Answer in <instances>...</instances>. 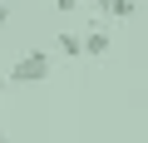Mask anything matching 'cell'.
<instances>
[{"mask_svg":"<svg viewBox=\"0 0 148 143\" xmlns=\"http://www.w3.org/2000/svg\"><path fill=\"white\" fill-rule=\"evenodd\" d=\"M49 69H54L49 49H25V54L10 64V84H45V79H49Z\"/></svg>","mask_w":148,"mask_h":143,"instance_id":"1","label":"cell"},{"mask_svg":"<svg viewBox=\"0 0 148 143\" xmlns=\"http://www.w3.org/2000/svg\"><path fill=\"white\" fill-rule=\"evenodd\" d=\"M84 54H94V59L109 54V35H104V30H89V35H84Z\"/></svg>","mask_w":148,"mask_h":143,"instance_id":"2","label":"cell"},{"mask_svg":"<svg viewBox=\"0 0 148 143\" xmlns=\"http://www.w3.org/2000/svg\"><path fill=\"white\" fill-rule=\"evenodd\" d=\"M59 54H84V35H59Z\"/></svg>","mask_w":148,"mask_h":143,"instance_id":"3","label":"cell"},{"mask_svg":"<svg viewBox=\"0 0 148 143\" xmlns=\"http://www.w3.org/2000/svg\"><path fill=\"white\" fill-rule=\"evenodd\" d=\"M109 15H114V20H128V15H138V0H114V5H109Z\"/></svg>","mask_w":148,"mask_h":143,"instance_id":"4","label":"cell"},{"mask_svg":"<svg viewBox=\"0 0 148 143\" xmlns=\"http://www.w3.org/2000/svg\"><path fill=\"white\" fill-rule=\"evenodd\" d=\"M54 5H59V15H74V10L84 5V0H54Z\"/></svg>","mask_w":148,"mask_h":143,"instance_id":"5","label":"cell"},{"mask_svg":"<svg viewBox=\"0 0 148 143\" xmlns=\"http://www.w3.org/2000/svg\"><path fill=\"white\" fill-rule=\"evenodd\" d=\"M5 20H10V5H5V0H0V30H5Z\"/></svg>","mask_w":148,"mask_h":143,"instance_id":"6","label":"cell"},{"mask_svg":"<svg viewBox=\"0 0 148 143\" xmlns=\"http://www.w3.org/2000/svg\"><path fill=\"white\" fill-rule=\"evenodd\" d=\"M94 5H99V15H109V5H114V0H94Z\"/></svg>","mask_w":148,"mask_h":143,"instance_id":"7","label":"cell"},{"mask_svg":"<svg viewBox=\"0 0 148 143\" xmlns=\"http://www.w3.org/2000/svg\"><path fill=\"white\" fill-rule=\"evenodd\" d=\"M0 143H10V133H0Z\"/></svg>","mask_w":148,"mask_h":143,"instance_id":"8","label":"cell"},{"mask_svg":"<svg viewBox=\"0 0 148 143\" xmlns=\"http://www.w3.org/2000/svg\"><path fill=\"white\" fill-rule=\"evenodd\" d=\"M5 84H10V79H0V89H5Z\"/></svg>","mask_w":148,"mask_h":143,"instance_id":"9","label":"cell"}]
</instances>
